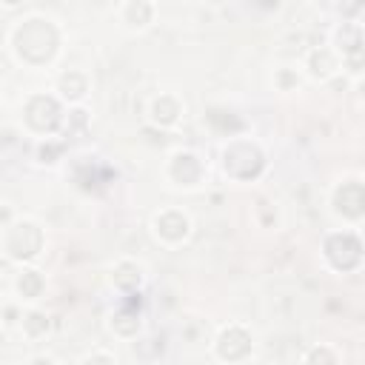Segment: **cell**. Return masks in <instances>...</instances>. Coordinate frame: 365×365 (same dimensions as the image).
<instances>
[{"label": "cell", "mask_w": 365, "mask_h": 365, "mask_svg": "<svg viewBox=\"0 0 365 365\" xmlns=\"http://www.w3.org/2000/svg\"><path fill=\"white\" fill-rule=\"evenodd\" d=\"M15 43L20 58H26L29 63H46L58 49V32L46 20H29L26 26L18 29Z\"/></svg>", "instance_id": "obj_1"}, {"label": "cell", "mask_w": 365, "mask_h": 365, "mask_svg": "<svg viewBox=\"0 0 365 365\" xmlns=\"http://www.w3.org/2000/svg\"><path fill=\"white\" fill-rule=\"evenodd\" d=\"M223 158H226V172L240 177V180L257 177L260 172H263V163H266L263 154H260V148L251 146V143H231Z\"/></svg>", "instance_id": "obj_2"}, {"label": "cell", "mask_w": 365, "mask_h": 365, "mask_svg": "<svg viewBox=\"0 0 365 365\" xmlns=\"http://www.w3.org/2000/svg\"><path fill=\"white\" fill-rule=\"evenodd\" d=\"M326 257L331 260V266L340 271H351L359 266L362 260V245L354 234H334L326 243Z\"/></svg>", "instance_id": "obj_3"}, {"label": "cell", "mask_w": 365, "mask_h": 365, "mask_svg": "<svg viewBox=\"0 0 365 365\" xmlns=\"http://www.w3.org/2000/svg\"><path fill=\"white\" fill-rule=\"evenodd\" d=\"M26 120L37 132H51V129H58V123H60V109H58V103L51 97L37 94V97L29 100V106H26Z\"/></svg>", "instance_id": "obj_4"}, {"label": "cell", "mask_w": 365, "mask_h": 365, "mask_svg": "<svg viewBox=\"0 0 365 365\" xmlns=\"http://www.w3.org/2000/svg\"><path fill=\"white\" fill-rule=\"evenodd\" d=\"M40 245H43V234H40L32 223H20V226H15L12 234H9V240H6L9 254L18 257V260H29V257H34V254L40 251Z\"/></svg>", "instance_id": "obj_5"}, {"label": "cell", "mask_w": 365, "mask_h": 365, "mask_svg": "<svg viewBox=\"0 0 365 365\" xmlns=\"http://www.w3.org/2000/svg\"><path fill=\"white\" fill-rule=\"evenodd\" d=\"M334 205L342 217H362L365 212V194H362V186L359 183H342V188H337L334 194Z\"/></svg>", "instance_id": "obj_6"}, {"label": "cell", "mask_w": 365, "mask_h": 365, "mask_svg": "<svg viewBox=\"0 0 365 365\" xmlns=\"http://www.w3.org/2000/svg\"><path fill=\"white\" fill-rule=\"evenodd\" d=\"M248 348H251V337H248L243 328L234 326V328H229V331L220 334L217 354H220L223 359H240V357L248 354Z\"/></svg>", "instance_id": "obj_7"}, {"label": "cell", "mask_w": 365, "mask_h": 365, "mask_svg": "<svg viewBox=\"0 0 365 365\" xmlns=\"http://www.w3.org/2000/svg\"><path fill=\"white\" fill-rule=\"evenodd\" d=\"M172 177L183 186H194L200 180V163L194 154H177L172 160Z\"/></svg>", "instance_id": "obj_8"}, {"label": "cell", "mask_w": 365, "mask_h": 365, "mask_svg": "<svg viewBox=\"0 0 365 365\" xmlns=\"http://www.w3.org/2000/svg\"><path fill=\"white\" fill-rule=\"evenodd\" d=\"M158 234L163 240L177 243V240H183L188 234V220L183 214H177V212H166L163 217H158Z\"/></svg>", "instance_id": "obj_9"}, {"label": "cell", "mask_w": 365, "mask_h": 365, "mask_svg": "<svg viewBox=\"0 0 365 365\" xmlns=\"http://www.w3.org/2000/svg\"><path fill=\"white\" fill-rule=\"evenodd\" d=\"M180 115V106H177V100L172 97H160L158 103H154V109H151V117L154 123H160V126H172Z\"/></svg>", "instance_id": "obj_10"}, {"label": "cell", "mask_w": 365, "mask_h": 365, "mask_svg": "<svg viewBox=\"0 0 365 365\" xmlns=\"http://www.w3.org/2000/svg\"><path fill=\"white\" fill-rule=\"evenodd\" d=\"M137 283H140V269L134 263H120L115 271V286L123 291H132V288H137Z\"/></svg>", "instance_id": "obj_11"}, {"label": "cell", "mask_w": 365, "mask_h": 365, "mask_svg": "<svg viewBox=\"0 0 365 365\" xmlns=\"http://www.w3.org/2000/svg\"><path fill=\"white\" fill-rule=\"evenodd\" d=\"M308 63H311V72H314V75H331V69H334V58H331V51H326V49L311 51Z\"/></svg>", "instance_id": "obj_12"}, {"label": "cell", "mask_w": 365, "mask_h": 365, "mask_svg": "<svg viewBox=\"0 0 365 365\" xmlns=\"http://www.w3.org/2000/svg\"><path fill=\"white\" fill-rule=\"evenodd\" d=\"M60 91L66 94V97H72V100H77V97H83V91H86V80L80 77V75H66L63 80H60Z\"/></svg>", "instance_id": "obj_13"}, {"label": "cell", "mask_w": 365, "mask_h": 365, "mask_svg": "<svg viewBox=\"0 0 365 365\" xmlns=\"http://www.w3.org/2000/svg\"><path fill=\"white\" fill-rule=\"evenodd\" d=\"M115 331L129 337L137 331V311H120V314L115 317Z\"/></svg>", "instance_id": "obj_14"}, {"label": "cell", "mask_w": 365, "mask_h": 365, "mask_svg": "<svg viewBox=\"0 0 365 365\" xmlns=\"http://www.w3.org/2000/svg\"><path fill=\"white\" fill-rule=\"evenodd\" d=\"M126 18H129L132 26H143L151 18V6L148 4H132V6H126Z\"/></svg>", "instance_id": "obj_15"}, {"label": "cell", "mask_w": 365, "mask_h": 365, "mask_svg": "<svg viewBox=\"0 0 365 365\" xmlns=\"http://www.w3.org/2000/svg\"><path fill=\"white\" fill-rule=\"evenodd\" d=\"M40 288H43L40 274H37V271H23V277H20V291H23V297H37Z\"/></svg>", "instance_id": "obj_16"}, {"label": "cell", "mask_w": 365, "mask_h": 365, "mask_svg": "<svg viewBox=\"0 0 365 365\" xmlns=\"http://www.w3.org/2000/svg\"><path fill=\"white\" fill-rule=\"evenodd\" d=\"M308 365H337V357L328 348H314L308 354Z\"/></svg>", "instance_id": "obj_17"}, {"label": "cell", "mask_w": 365, "mask_h": 365, "mask_svg": "<svg viewBox=\"0 0 365 365\" xmlns=\"http://www.w3.org/2000/svg\"><path fill=\"white\" fill-rule=\"evenodd\" d=\"M46 328H49V320H46L43 314H29V317H26V331H29L32 337L43 334Z\"/></svg>", "instance_id": "obj_18"}, {"label": "cell", "mask_w": 365, "mask_h": 365, "mask_svg": "<svg viewBox=\"0 0 365 365\" xmlns=\"http://www.w3.org/2000/svg\"><path fill=\"white\" fill-rule=\"evenodd\" d=\"M83 365H115L109 357H103V354H97V357H89Z\"/></svg>", "instance_id": "obj_19"}, {"label": "cell", "mask_w": 365, "mask_h": 365, "mask_svg": "<svg viewBox=\"0 0 365 365\" xmlns=\"http://www.w3.org/2000/svg\"><path fill=\"white\" fill-rule=\"evenodd\" d=\"M34 365H51V359H43V357H40V359H34Z\"/></svg>", "instance_id": "obj_20"}]
</instances>
